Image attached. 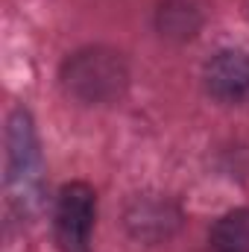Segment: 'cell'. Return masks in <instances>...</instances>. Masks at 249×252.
<instances>
[{
    "label": "cell",
    "instance_id": "1",
    "mask_svg": "<svg viewBox=\"0 0 249 252\" xmlns=\"http://www.w3.org/2000/svg\"><path fill=\"white\" fill-rule=\"evenodd\" d=\"M44 196V167L38 135L27 109H15L6 129V199L15 214L30 217Z\"/></svg>",
    "mask_w": 249,
    "mask_h": 252
},
{
    "label": "cell",
    "instance_id": "6",
    "mask_svg": "<svg viewBox=\"0 0 249 252\" xmlns=\"http://www.w3.org/2000/svg\"><path fill=\"white\" fill-rule=\"evenodd\" d=\"M161 217H179V211L170 205V202H161V199H138L129 214H126V223L129 229L138 235V238H150V226H156V235L167 238L170 229H176L173 223H161Z\"/></svg>",
    "mask_w": 249,
    "mask_h": 252
},
{
    "label": "cell",
    "instance_id": "7",
    "mask_svg": "<svg viewBox=\"0 0 249 252\" xmlns=\"http://www.w3.org/2000/svg\"><path fill=\"white\" fill-rule=\"evenodd\" d=\"M196 27H199V15H196V9H190V6L179 3V0L164 3L161 12H158V30H161V35L190 38Z\"/></svg>",
    "mask_w": 249,
    "mask_h": 252
},
{
    "label": "cell",
    "instance_id": "4",
    "mask_svg": "<svg viewBox=\"0 0 249 252\" xmlns=\"http://www.w3.org/2000/svg\"><path fill=\"white\" fill-rule=\"evenodd\" d=\"M205 91L220 103H241L249 97V53L244 50H220L202 70Z\"/></svg>",
    "mask_w": 249,
    "mask_h": 252
},
{
    "label": "cell",
    "instance_id": "3",
    "mask_svg": "<svg viewBox=\"0 0 249 252\" xmlns=\"http://www.w3.org/2000/svg\"><path fill=\"white\" fill-rule=\"evenodd\" d=\"M97 220V190L88 182L62 185L53 205V238L62 252H91Z\"/></svg>",
    "mask_w": 249,
    "mask_h": 252
},
{
    "label": "cell",
    "instance_id": "5",
    "mask_svg": "<svg viewBox=\"0 0 249 252\" xmlns=\"http://www.w3.org/2000/svg\"><path fill=\"white\" fill-rule=\"evenodd\" d=\"M214 252H249V208L226 211L208 232Z\"/></svg>",
    "mask_w": 249,
    "mask_h": 252
},
{
    "label": "cell",
    "instance_id": "2",
    "mask_svg": "<svg viewBox=\"0 0 249 252\" xmlns=\"http://www.w3.org/2000/svg\"><path fill=\"white\" fill-rule=\"evenodd\" d=\"M126 79V64L121 53L106 47H88L73 53L62 64V85L82 103H109L121 97Z\"/></svg>",
    "mask_w": 249,
    "mask_h": 252
}]
</instances>
